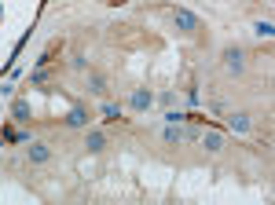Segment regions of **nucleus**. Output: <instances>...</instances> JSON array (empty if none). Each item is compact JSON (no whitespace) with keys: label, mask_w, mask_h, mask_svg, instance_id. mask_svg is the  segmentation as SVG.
Returning a JSON list of instances; mask_svg holds the SVG:
<instances>
[{"label":"nucleus","mask_w":275,"mask_h":205,"mask_svg":"<svg viewBox=\"0 0 275 205\" xmlns=\"http://www.w3.org/2000/svg\"><path fill=\"white\" fill-rule=\"evenodd\" d=\"M173 22H176V29H183V33H194V29H198V19L191 11H183V8L173 11Z\"/></svg>","instance_id":"f257e3e1"},{"label":"nucleus","mask_w":275,"mask_h":205,"mask_svg":"<svg viewBox=\"0 0 275 205\" xmlns=\"http://www.w3.org/2000/svg\"><path fill=\"white\" fill-rule=\"evenodd\" d=\"M224 66L239 73V70H242V52H239V48H227V52H224Z\"/></svg>","instance_id":"f03ea898"},{"label":"nucleus","mask_w":275,"mask_h":205,"mask_svg":"<svg viewBox=\"0 0 275 205\" xmlns=\"http://www.w3.org/2000/svg\"><path fill=\"white\" fill-rule=\"evenodd\" d=\"M48 157H52V150L48 147H44V143H29V161H48Z\"/></svg>","instance_id":"7ed1b4c3"},{"label":"nucleus","mask_w":275,"mask_h":205,"mask_svg":"<svg viewBox=\"0 0 275 205\" xmlns=\"http://www.w3.org/2000/svg\"><path fill=\"white\" fill-rule=\"evenodd\" d=\"M66 125H70V129H81V125H88V114H85L81 106H77V110H70V117H66Z\"/></svg>","instance_id":"20e7f679"},{"label":"nucleus","mask_w":275,"mask_h":205,"mask_svg":"<svg viewBox=\"0 0 275 205\" xmlns=\"http://www.w3.org/2000/svg\"><path fill=\"white\" fill-rule=\"evenodd\" d=\"M103 143H106V136L103 132H88V139H85V147L96 154V150H103Z\"/></svg>","instance_id":"39448f33"},{"label":"nucleus","mask_w":275,"mask_h":205,"mask_svg":"<svg viewBox=\"0 0 275 205\" xmlns=\"http://www.w3.org/2000/svg\"><path fill=\"white\" fill-rule=\"evenodd\" d=\"M202 147H206V150H213V154H217V150L224 147V139H220L217 132H209V136H202Z\"/></svg>","instance_id":"423d86ee"},{"label":"nucleus","mask_w":275,"mask_h":205,"mask_svg":"<svg viewBox=\"0 0 275 205\" xmlns=\"http://www.w3.org/2000/svg\"><path fill=\"white\" fill-rule=\"evenodd\" d=\"M132 106H136V110H147V106H150V92H143V88L132 92Z\"/></svg>","instance_id":"0eeeda50"},{"label":"nucleus","mask_w":275,"mask_h":205,"mask_svg":"<svg viewBox=\"0 0 275 205\" xmlns=\"http://www.w3.org/2000/svg\"><path fill=\"white\" fill-rule=\"evenodd\" d=\"M11 114H15V121H29V103H26V99H19V103L11 106Z\"/></svg>","instance_id":"6e6552de"},{"label":"nucleus","mask_w":275,"mask_h":205,"mask_svg":"<svg viewBox=\"0 0 275 205\" xmlns=\"http://www.w3.org/2000/svg\"><path fill=\"white\" fill-rule=\"evenodd\" d=\"M162 136H165V143H180V139L187 136V132H183V129H176V125H169V129H165Z\"/></svg>","instance_id":"1a4fd4ad"},{"label":"nucleus","mask_w":275,"mask_h":205,"mask_svg":"<svg viewBox=\"0 0 275 205\" xmlns=\"http://www.w3.org/2000/svg\"><path fill=\"white\" fill-rule=\"evenodd\" d=\"M231 129H235V132H246V129H250V117H246V114H235V117H231Z\"/></svg>","instance_id":"9d476101"},{"label":"nucleus","mask_w":275,"mask_h":205,"mask_svg":"<svg viewBox=\"0 0 275 205\" xmlns=\"http://www.w3.org/2000/svg\"><path fill=\"white\" fill-rule=\"evenodd\" d=\"M257 33H261V37H271V33H275V26L264 19V22H257Z\"/></svg>","instance_id":"9b49d317"},{"label":"nucleus","mask_w":275,"mask_h":205,"mask_svg":"<svg viewBox=\"0 0 275 205\" xmlns=\"http://www.w3.org/2000/svg\"><path fill=\"white\" fill-rule=\"evenodd\" d=\"M103 117H117V106L114 103H103Z\"/></svg>","instance_id":"f8f14e48"}]
</instances>
